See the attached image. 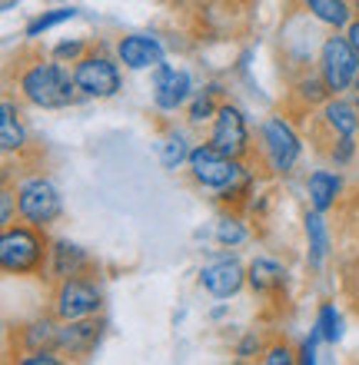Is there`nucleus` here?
Returning <instances> with one entry per match:
<instances>
[{"mask_svg":"<svg viewBox=\"0 0 359 365\" xmlns=\"http://www.w3.org/2000/svg\"><path fill=\"white\" fill-rule=\"evenodd\" d=\"M17 87L20 96L30 106H40V110L70 106L80 93L77 83H74V73H67L60 63H50V60H34L27 67H20Z\"/></svg>","mask_w":359,"mask_h":365,"instance_id":"nucleus-1","label":"nucleus"},{"mask_svg":"<svg viewBox=\"0 0 359 365\" xmlns=\"http://www.w3.org/2000/svg\"><path fill=\"white\" fill-rule=\"evenodd\" d=\"M190 176H193L196 186H203V190H216L223 200H236L246 192L250 186V170L233 160V156L220 153L213 143H200L193 146V153H190Z\"/></svg>","mask_w":359,"mask_h":365,"instance_id":"nucleus-2","label":"nucleus"},{"mask_svg":"<svg viewBox=\"0 0 359 365\" xmlns=\"http://www.w3.org/2000/svg\"><path fill=\"white\" fill-rule=\"evenodd\" d=\"M50 259V246L40 226H4L0 236V266L10 276H37Z\"/></svg>","mask_w":359,"mask_h":365,"instance_id":"nucleus-3","label":"nucleus"},{"mask_svg":"<svg viewBox=\"0 0 359 365\" xmlns=\"http://www.w3.org/2000/svg\"><path fill=\"white\" fill-rule=\"evenodd\" d=\"M260 150H263V156H266V163H270L273 173L286 176L300 163L303 140L286 116H266V123L260 126Z\"/></svg>","mask_w":359,"mask_h":365,"instance_id":"nucleus-4","label":"nucleus"},{"mask_svg":"<svg viewBox=\"0 0 359 365\" xmlns=\"http://www.w3.org/2000/svg\"><path fill=\"white\" fill-rule=\"evenodd\" d=\"M17 210H20V220L24 222L47 230V226H54V222L60 220V212H64L60 190L47 176H30V180H24L17 186Z\"/></svg>","mask_w":359,"mask_h":365,"instance_id":"nucleus-5","label":"nucleus"},{"mask_svg":"<svg viewBox=\"0 0 359 365\" xmlns=\"http://www.w3.org/2000/svg\"><path fill=\"white\" fill-rule=\"evenodd\" d=\"M320 77L326 80L333 96H340L343 90H350L359 77V57L350 47L346 37H326L320 47Z\"/></svg>","mask_w":359,"mask_h":365,"instance_id":"nucleus-6","label":"nucleus"},{"mask_svg":"<svg viewBox=\"0 0 359 365\" xmlns=\"http://www.w3.org/2000/svg\"><path fill=\"white\" fill-rule=\"evenodd\" d=\"M74 83L84 96H93V100H107L120 90V67L103 53H87L74 63Z\"/></svg>","mask_w":359,"mask_h":365,"instance_id":"nucleus-7","label":"nucleus"},{"mask_svg":"<svg viewBox=\"0 0 359 365\" xmlns=\"http://www.w3.org/2000/svg\"><path fill=\"white\" fill-rule=\"evenodd\" d=\"M100 312V289L87 279H60L57 292H54V316L60 322H70V319H87Z\"/></svg>","mask_w":359,"mask_h":365,"instance_id":"nucleus-8","label":"nucleus"},{"mask_svg":"<svg viewBox=\"0 0 359 365\" xmlns=\"http://www.w3.org/2000/svg\"><path fill=\"white\" fill-rule=\"evenodd\" d=\"M210 143L220 150V153L243 160L250 156V130H246V116L236 110L233 103H220L213 116V130H210Z\"/></svg>","mask_w":359,"mask_h":365,"instance_id":"nucleus-9","label":"nucleus"},{"mask_svg":"<svg viewBox=\"0 0 359 365\" xmlns=\"http://www.w3.org/2000/svg\"><path fill=\"white\" fill-rule=\"evenodd\" d=\"M193 96V83H190V73L186 70H176L170 63H160L153 70V103L163 110V113H173Z\"/></svg>","mask_w":359,"mask_h":365,"instance_id":"nucleus-10","label":"nucleus"},{"mask_svg":"<svg viewBox=\"0 0 359 365\" xmlns=\"http://www.w3.org/2000/svg\"><path fill=\"white\" fill-rule=\"evenodd\" d=\"M243 282H246V269L240 266L236 256H220V259H213L210 266L200 269V286H203L213 299L236 296L243 289Z\"/></svg>","mask_w":359,"mask_h":365,"instance_id":"nucleus-11","label":"nucleus"},{"mask_svg":"<svg viewBox=\"0 0 359 365\" xmlns=\"http://www.w3.org/2000/svg\"><path fill=\"white\" fill-rule=\"evenodd\" d=\"M117 60L126 70H156L163 63V43L150 34H126L117 43Z\"/></svg>","mask_w":359,"mask_h":365,"instance_id":"nucleus-12","label":"nucleus"},{"mask_svg":"<svg viewBox=\"0 0 359 365\" xmlns=\"http://www.w3.org/2000/svg\"><path fill=\"white\" fill-rule=\"evenodd\" d=\"M100 322L93 316L87 319H70V322H64V326L57 329V349L60 352H67L70 359H84L90 356L93 349H97L100 342Z\"/></svg>","mask_w":359,"mask_h":365,"instance_id":"nucleus-13","label":"nucleus"},{"mask_svg":"<svg viewBox=\"0 0 359 365\" xmlns=\"http://www.w3.org/2000/svg\"><path fill=\"white\" fill-rule=\"evenodd\" d=\"M47 262H50L54 279H74L90 266L87 252L80 250V246H74V242H67V240H57L54 246H50V259Z\"/></svg>","mask_w":359,"mask_h":365,"instance_id":"nucleus-14","label":"nucleus"},{"mask_svg":"<svg viewBox=\"0 0 359 365\" xmlns=\"http://www.w3.org/2000/svg\"><path fill=\"white\" fill-rule=\"evenodd\" d=\"M300 7L313 20H320L330 30H346L353 24V4L350 0H300Z\"/></svg>","mask_w":359,"mask_h":365,"instance_id":"nucleus-15","label":"nucleus"},{"mask_svg":"<svg viewBox=\"0 0 359 365\" xmlns=\"http://www.w3.org/2000/svg\"><path fill=\"white\" fill-rule=\"evenodd\" d=\"M323 123L330 126L333 136H356L359 130V106L350 100H326L323 103Z\"/></svg>","mask_w":359,"mask_h":365,"instance_id":"nucleus-16","label":"nucleus"},{"mask_svg":"<svg viewBox=\"0 0 359 365\" xmlns=\"http://www.w3.org/2000/svg\"><path fill=\"white\" fill-rule=\"evenodd\" d=\"M306 192H310L313 210L330 212L343 192V180L336 173H330V170H316V173L306 180Z\"/></svg>","mask_w":359,"mask_h":365,"instance_id":"nucleus-17","label":"nucleus"},{"mask_svg":"<svg viewBox=\"0 0 359 365\" xmlns=\"http://www.w3.org/2000/svg\"><path fill=\"white\" fill-rule=\"evenodd\" d=\"M0 146H4V153H24V146H27V126L20 123V113L14 100H4L0 103Z\"/></svg>","mask_w":359,"mask_h":365,"instance_id":"nucleus-18","label":"nucleus"},{"mask_svg":"<svg viewBox=\"0 0 359 365\" xmlns=\"http://www.w3.org/2000/svg\"><path fill=\"white\" fill-rule=\"evenodd\" d=\"M246 282L253 286V292L266 296V292H276V289L286 282V269H283L276 259L256 256V259L250 262V269H246Z\"/></svg>","mask_w":359,"mask_h":365,"instance_id":"nucleus-19","label":"nucleus"},{"mask_svg":"<svg viewBox=\"0 0 359 365\" xmlns=\"http://www.w3.org/2000/svg\"><path fill=\"white\" fill-rule=\"evenodd\" d=\"M306 240H310V266L313 269H323V262L330 256L333 242H330V230H326L320 210L306 212Z\"/></svg>","mask_w":359,"mask_h":365,"instance_id":"nucleus-20","label":"nucleus"},{"mask_svg":"<svg viewBox=\"0 0 359 365\" xmlns=\"http://www.w3.org/2000/svg\"><path fill=\"white\" fill-rule=\"evenodd\" d=\"M156 153H160V163L170 170V173H176L183 163H190V146H186V136L180 133V130H166L163 140L156 143Z\"/></svg>","mask_w":359,"mask_h":365,"instance_id":"nucleus-21","label":"nucleus"},{"mask_svg":"<svg viewBox=\"0 0 359 365\" xmlns=\"http://www.w3.org/2000/svg\"><path fill=\"white\" fill-rule=\"evenodd\" d=\"M313 336L323 339V342H340L343 339V316L340 309L333 306V302H323L320 312H316V326H313Z\"/></svg>","mask_w":359,"mask_h":365,"instance_id":"nucleus-22","label":"nucleus"},{"mask_svg":"<svg viewBox=\"0 0 359 365\" xmlns=\"http://www.w3.org/2000/svg\"><path fill=\"white\" fill-rule=\"evenodd\" d=\"M57 346V326L50 319H37L24 329V349L34 352V349H54Z\"/></svg>","mask_w":359,"mask_h":365,"instance_id":"nucleus-23","label":"nucleus"},{"mask_svg":"<svg viewBox=\"0 0 359 365\" xmlns=\"http://www.w3.org/2000/svg\"><path fill=\"white\" fill-rule=\"evenodd\" d=\"M216 110H220V103H216V87H206L203 93L193 96V103H190V123H206V120H213Z\"/></svg>","mask_w":359,"mask_h":365,"instance_id":"nucleus-24","label":"nucleus"},{"mask_svg":"<svg viewBox=\"0 0 359 365\" xmlns=\"http://www.w3.org/2000/svg\"><path fill=\"white\" fill-rule=\"evenodd\" d=\"M74 17H77V10L74 7H60V10H50V14H40V17L27 27V37H40V34H47L50 27H57V24L74 20Z\"/></svg>","mask_w":359,"mask_h":365,"instance_id":"nucleus-25","label":"nucleus"},{"mask_svg":"<svg viewBox=\"0 0 359 365\" xmlns=\"http://www.w3.org/2000/svg\"><path fill=\"white\" fill-rule=\"evenodd\" d=\"M216 240H220V246H240L243 240H246V226H243L236 216H223V220L216 222Z\"/></svg>","mask_w":359,"mask_h":365,"instance_id":"nucleus-26","label":"nucleus"},{"mask_svg":"<svg viewBox=\"0 0 359 365\" xmlns=\"http://www.w3.org/2000/svg\"><path fill=\"white\" fill-rule=\"evenodd\" d=\"M90 50H87V43L84 40H64V43H57L54 47V57L60 60V63H77L80 57H87Z\"/></svg>","mask_w":359,"mask_h":365,"instance_id":"nucleus-27","label":"nucleus"},{"mask_svg":"<svg viewBox=\"0 0 359 365\" xmlns=\"http://www.w3.org/2000/svg\"><path fill=\"white\" fill-rule=\"evenodd\" d=\"M333 150H330V160L336 166H346L353 160V153H356V143H353V136H333Z\"/></svg>","mask_w":359,"mask_h":365,"instance_id":"nucleus-28","label":"nucleus"},{"mask_svg":"<svg viewBox=\"0 0 359 365\" xmlns=\"http://www.w3.org/2000/svg\"><path fill=\"white\" fill-rule=\"evenodd\" d=\"M20 365H57L60 356L54 352V349H34V352H27V356L17 359Z\"/></svg>","mask_w":359,"mask_h":365,"instance_id":"nucleus-29","label":"nucleus"},{"mask_svg":"<svg viewBox=\"0 0 359 365\" xmlns=\"http://www.w3.org/2000/svg\"><path fill=\"white\" fill-rule=\"evenodd\" d=\"M263 362H266V365H293V362H296V356H293L290 346H273V349H266Z\"/></svg>","mask_w":359,"mask_h":365,"instance_id":"nucleus-30","label":"nucleus"},{"mask_svg":"<svg viewBox=\"0 0 359 365\" xmlns=\"http://www.w3.org/2000/svg\"><path fill=\"white\" fill-rule=\"evenodd\" d=\"M14 200H17V192L4 186V192H0V222L4 226H14Z\"/></svg>","mask_w":359,"mask_h":365,"instance_id":"nucleus-31","label":"nucleus"},{"mask_svg":"<svg viewBox=\"0 0 359 365\" xmlns=\"http://www.w3.org/2000/svg\"><path fill=\"white\" fill-rule=\"evenodd\" d=\"M346 40H350V47L356 50V57H359V20H353L350 27H346Z\"/></svg>","mask_w":359,"mask_h":365,"instance_id":"nucleus-32","label":"nucleus"},{"mask_svg":"<svg viewBox=\"0 0 359 365\" xmlns=\"http://www.w3.org/2000/svg\"><path fill=\"white\" fill-rule=\"evenodd\" d=\"M253 349H260V342H256V336H246V342L240 346V359H250Z\"/></svg>","mask_w":359,"mask_h":365,"instance_id":"nucleus-33","label":"nucleus"},{"mask_svg":"<svg viewBox=\"0 0 359 365\" xmlns=\"http://www.w3.org/2000/svg\"><path fill=\"white\" fill-rule=\"evenodd\" d=\"M353 90H356V93H359V77H356V83H353Z\"/></svg>","mask_w":359,"mask_h":365,"instance_id":"nucleus-34","label":"nucleus"},{"mask_svg":"<svg viewBox=\"0 0 359 365\" xmlns=\"http://www.w3.org/2000/svg\"><path fill=\"white\" fill-rule=\"evenodd\" d=\"M180 4H183V0H180Z\"/></svg>","mask_w":359,"mask_h":365,"instance_id":"nucleus-35","label":"nucleus"}]
</instances>
